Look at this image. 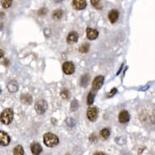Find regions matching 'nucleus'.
I'll return each mask as SVG.
<instances>
[{
    "instance_id": "39448f33",
    "label": "nucleus",
    "mask_w": 155,
    "mask_h": 155,
    "mask_svg": "<svg viewBox=\"0 0 155 155\" xmlns=\"http://www.w3.org/2000/svg\"><path fill=\"white\" fill-rule=\"evenodd\" d=\"M98 116V110L95 107H89L87 110V117L90 121H95Z\"/></svg>"
},
{
    "instance_id": "1a4fd4ad",
    "label": "nucleus",
    "mask_w": 155,
    "mask_h": 155,
    "mask_svg": "<svg viewBox=\"0 0 155 155\" xmlns=\"http://www.w3.org/2000/svg\"><path fill=\"white\" fill-rule=\"evenodd\" d=\"M86 35L89 40H95L98 37V31L92 28H88L86 29Z\"/></svg>"
},
{
    "instance_id": "7ed1b4c3",
    "label": "nucleus",
    "mask_w": 155,
    "mask_h": 155,
    "mask_svg": "<svg viewBox=\"0 0 155 155\" xmlns=\"http://www.w3.org/2000/svg\"><path fill=\"white\" fill-rule=\"evenodd\" d=\"M47 107H48L47 103H46V101L43 99L38 100V102L35 103V110L38 114H44V113L46 111Z\"/></svg>"
},
{
    "instance_id": "5701e85b",
    "label": "nucleus",
    "mask_w": 155,
    "mask_h": 155,
    "mask_svg": "<svg viewBox=\"0 0 155 155\" xmlns=\"http://www.w3.org/2000/svg\"><path fill=\"white\" fill-rule=\"evenodd\" d=\"M12 3V0H5V1H3L2 2V4H3V8H9Z\"/></svg>"
},
{
    "instance_id": "f03ea898",
    "label": "nucleus",
    "mask_w": 155,
    "mask_h": 155,
    "mask_svg": "<svg viewBox=\"0 0 155 155\" xmlns=\"http://www.w3.org/2000/svg\"><path fill=\"white\" fill-rule=\"evenodd\" d=\"M14 118V112L10 108H7L1 114V122L3 124H9L12 123Z\"/></svg>"
},
{
    "instance_id": "dca6fc26",
    "label": "nucleus",
    "mask_w": 155,
    "mask_h": 155,
    "mask_svg": "<svg viewBox=\"0 0 155 155\" xmlns=\"http://www.w3.org/2000/svg\"><path fill=\"white\" fill-rule=\"evenodd\" d=\"M99 135L100 137L102 138V139H103V140H107L110 136V130L108 129V128H103V129L100 131Z\"/></svg>"
},
{
    "instance_id": "f257e3e1",
    "label": "nucleus",
    "mask_w": 155,
    "mask_h": 155,
    "mask_svg": "<svg viewBox=\"0 0 155 155\" xmlns=\"http://www.w3.org/2000/svg\"><path fill=\"white\" fill-rule=\"evenodd\" d=\"M44 144L47 147H54L58 145L59 142V140L56 135L51 133V132H46L43 136Z\"/></svg>"
},
{
    "instance_id": "423d86ee",
    "label": "nucleus",
    "mask_w": 155,
    "mask_h": 155,
    "mask_svg": "<svg viewBox=\"0 0 155 155\" xmlns=\"http://www.w3.org/2000/svg\"><path fill=\"white\" fill-rule=\"evenodd\" d=\"M63 71L66 75H71L75 71V65L72 62L67 61L63 64Z\"/></svg>"
},
{
    "instance_id": "aec40b11",
    "label": "nucleus",
    "mask_w": 155,
    "mask_h": 155,
    "mask_svg": "<svg viewBox=\"0 0 155 155\" xmlns=\"http://www.w3.org/2000/svg\"><path fill=\"white\" fill-rule=\"evenodd\" d=\"M89 44L85 42V43L82 44L81 46L79 47V51L81 53H87L89 50Z\"/></svg>"
},
{
    "instance_id": "9d476101",
    "label": "nucleus",
    "mask_w": 155,
    "mask_h": 155,
    "mask_svg": "<svg viewBox=\"0 0 155 155\" xmlns=\"http://www.w3.org/2000/svg\"><path fill=\"white\" fill-rule=\"evenodd\" d=\"M130 120V114L127 110H123L119 114V121L121 124H127Z\"/></svg>"
},
{
    "instance_id": "9b49d317",
    "label": "nucleus",
    "mask_w": 155,
    "mask_h": 155,
    "mask_svg": "<svg viewBox=\"0 0 155 155\" xmlns=\"http://www.w3.org/2000/svg\"><path fill=\"white\" fill-rule=\"evenodd\" d=\"M31 152L33 155H39L42 152V147L38 143H33L31 145Z\"/></svg>"
},
{
    "instance_id": "6ab92c4d",
    "label": "nucleus",
    "mask_w": 155,
    "mask_h": 155,
    "mask_svg": "<svg viewBox=\"0 0 155 155\" xmlns=\"http://www.w3.org/2000/svg\"><path fill=\"white\" fill-rule=\"evenodd\" d=\"M63 14H64V12H63V11L61 9L54 11L53 14H52V18H53L54 20H59L63 16Z\"/></svg>"
},
{
    "instance_id": "393cba45",
    "label": "nucleus",
    "mask_w": 155,
    "mask_h": 155,
    "mask_svg": "<svg viewBox=\"0 0 155 155\" xmlns=\"http://www.w3.org/2000/svg\"><path fill=\"white\" fill-rule=\"evenodd\" d=\"M61 96L62 97H64V98L67 99L69 96L68 90V89H64V90L61 92Z\"/></svg>"
},
{
    "instance_id": "bb28decb",
    "label": "nucleus",
    "mask_w": 155,
    "mask_h": 155,
    "mask_svg": "<svg viewBox=\"0 0 155 155\" xmlns=\"http://www.w3.org/2000/svg\"><path fill=\"white\" fill-rule=\"evenodd\" d=\"M94 155H106L104 153H102V152H97L94 153Z\"/></svg>"
},
{
    "instance_id": "f8f14e48",
    "label": "nucleus",
    "mask_w": 155,
    "mask_h": 155,
    "mask_svg": "<svg viewBox=\"0 0 155 155\" xmlns=\"http://www.w3.org/2000/svg\"><path fill=\"white\" fill-rule=\"evenodd\" d=\"M78 38H79V34L76 33V32H71L68 33V38H67V42L68 43H74L78 41Z\"/></svg>"
},
{
    "instance_id": "4468645a",
    "label": "nucleus",
    "mask_w": 155,
    "mask_h": 155,
    "mask_svg": "<svg viewBox=\"0 0 155 155\" xmlns=\"http://www.w3.org/2000/svg\"><path fill=\"white\" fill-rule=\"evenodd\" d=\"M21 101L24 104L29 105L33 102V98H32V96L30 94H22L21 97Z\"/></svg>"
},
{
    "instance_id": "20e7f679",
    "label": "nucleus",
    "mask_w": 155,
    "mask_h": 155,
    "mask_svg": "<svg viewBox=\"0 0 155 155\" xmlns=\"http://www.w3.org/2000/svg\"><path fill=\"white\" fill-rule=\"evenodd\" d=\"M104 82V76H98L94 78L93 84H92V92H97L102 86Z\"/></svg>"
},
{
    "instance_id": "a211bd4d",
    "label": "nucleus",
    "mask_w": 155,
    "mask_h": 155,
    "mask_svg": "<svg viewBox=\"0 0 155 155\" xmlns=\"http://www.w3.org/2000/svg\"><path fill=\"white\" fill-rule=\"evenodd\" d=\"M8 90L12 93H15L16 90L18 89V85L16 84V82L15 81H11L8 83Z\"/></svg>"
},
{
    "instance_id": "4be33fe9",
    "label": "nucleus",
    "mask_w": 155,
    "mask_h": 155,
    "mask_svg": "<svg viewBox=\"0 0 155 155\" xmlns=\"http://www.w3.org/2000/svg\"><path fill=\"white\" fill-rule=\"evenodd\" d=\"M92 5L94 8H95L96 9H98V10H101L102 8V5L101 4V1H98V0H92L91 1Z\"/></svg>"
},
{
    "instance_id": "b1692460",
    "label": "nucleus",
    "mask_w": 155,
    "mask_h": 155,
    "mask_svg": "<svg viewBox=\"0 0 155 155\" xmlns=\"http://www.w3.org/2000/svg\"><path fill=\"white\" fill-rule=\"evenodd\" d=\"M78 107H79V105H78V102H77L76 100H73V101L71 102V109L72 110H76L78 109Z\"/></svg>"
},
{
    "instance_id": "6e6552de",
    "label": "nucleus",
    "mask_w": 155,
    "mask_h": 155,
    "mask_svg": "<svg viewBox=\"0 0 155 155\" xmlns=\"http://www.w3.org/2000/svg\"><path fill=\"white\" fill-rule=\"evenodd\" d=\"M86 1L85 0H73L72 1V7L76 10H83L86 8Z\"/></svg>"
},
{
    "instance_id": "0eeeda50",
    "label": "nucleus",
    "mask_w": 155,
    "mask_h": 155,
    "mask_svg": "<svg viewBox=\"0 0 155 155\" xmlns=\"http://www.w3.org/2000/svg\"><path fill=\"white\" fill-rule=\"evenodd\" d=\"M11 138L8 136V133H6L3 131L0 132V144L3 146H7L10 144Z\"/></svg>"
},
{
    "instance_id": "f3484780",
    "label": "nucleus",
    "mask_w": 155,
    "mask_h": 155,
    "mask_svg": "<svg viewBox=\"0 0 155 155\" xmlns=\"http://www.w3.org/2000/svg\"><path fill=\"white\" fill-rule=\"evenodd\" d=\"M89 76L88 74H85V75H83L81 78V85L82 87H86L88 85V83L89 81Z\"/></svg>"
},
{
    "instance_id": "2eb2a0df",
    "label": "nucleus",
    "mask_w": 155,
    "mask_h": 155,
    "mask_svg": "<svg viewBox=\"0 0 155 155\" xmlns=\"http://www.w3.org/2000/svg\"><path fill=\"white\" fill-rule=\"evenodd\" d=\"M13 154L14 155H24L25 154V150L22 145H16L14 150H13Z\"/></svg>"
},
{
    "instance_id": "a878e982",
    "label": "nucleus",
    "mask_w": 155,
    "mask_h": 155,
    "mask_svg": "<svg viewBox=\"0 0 155 155\" xmlns=\"http://www.w3.org/2000/svg\"><path fill=\"white\" fill-rule=\"evenodd\" d=\"M117 93V89H115V88H113V89H111V91L110 92V94H108L107 95V97H113L114 95V94Z\"/></svg>"
},
{
    "instance_id": "ddd939ff",
    "label": "nucleus",
    "mask_w": 155,
    "mask_h": 155,
    "mask_svg": "<svg viewBox=\"0 0 155 155\" xmlns=\"http://www.w3.org/2000/svg\"><path fill=\"white\" fill-rule=\"evenodd\" d=\"M118 18H119V12L117 10H111L108 14V19L110 21V23H115L118 21Z\"/></svg>"
},
{
    "instance_id": "412c9836",
    "label": "nucleus",
    "mask_w": 155,
    "mask_h": 155,
    "mask_svg": "<svg viewBox=\"0 0 155 155\" xmlns=\"http://www.w3.org/2000/svg\"><path fill=\"white\" fill-rule=\"evenodd\" d=\"M94 97H95V94H94V92L91 91L89 94H88V97H87V104L89 105V106L94 103Z\"/></svg>"
}]
</instances>
